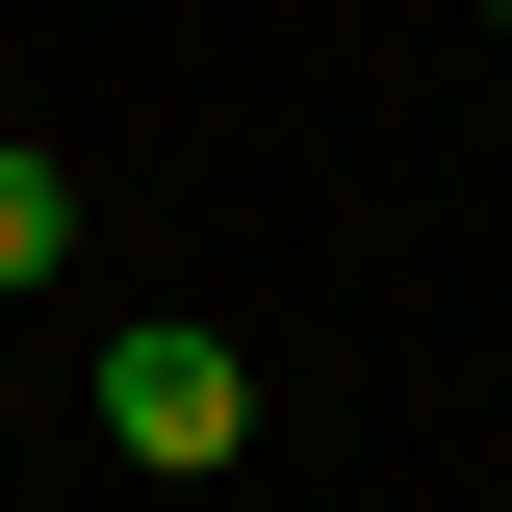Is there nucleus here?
I'll return each mask as SVG.
<instances>
[{
  "label": "nucleus",
  "mask_w": 512,
  "mask_h": 512,
  "mask_svg": "<svg viewBox=\"0 0 512 512\" xmlns=\"http://www.w3.org/2000/svg\"><path fill=\"white\" fill-rule=\"evenodd\" d=\"M487 26H512V0H487Z\"/></svg>",
  "instance_id": "7ed1b4c3"
},
{
  "label": "nucleus",
  "mask_w": 512,
  "mask_h": 512,
  "mask_svg": "<svg viewBox=\"0 0 512 512\" xmlns=\"http://www.w3.org/2000/svg\"><path fill=\"white\" fill-rule=\"evenodd\" d=\"M103 436H128V461H231V436H256V359H231V333H180V308L103 333Z\"/></svg>",
  "instance_id": "f257e3e1"
},
{
  "label": "nucleus",
  "mask_w": 512,
  "mask_h": 512,
  "mask_svg": "<svg viewBox=\"0 0 512 512\" xmlns=\"http://www.w3.org/2000/svg\"><path fill=\"white\" fill-rule=\"evenodd\" d=\"M52 256H77V180H52V154H0V282H52Z\"/></svg>",
  "instance_id": "f03ea898"
}]
</instances>
